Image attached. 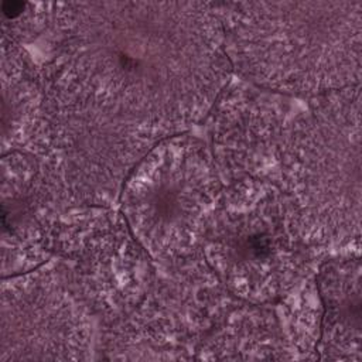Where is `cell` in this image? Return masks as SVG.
Returning <instances> with one entry per match:
<instances>
[{"mask_svg":"<svg viewBox=\"0 0 362 362\" xmlns=\"http://www.w3.org/2000/svg\"><path fill=\"white\" fill-rule=\"evenodd\" d=\"M45 99L95 110L154 139L198 122L229 75L215 3H55Z\"/></svg>","mask_w":362,"mask_h":362,"instance_id":"6da1fadb","label":"cell"},{"mask_svg":"<svg viewBox=\"0 0 362 362\" xmlns=\"http://www.w3.org/2000/svg\"><path fill=\"white\" fill-rule=\"evenodd\" d=\"M307 245L288 195L252 177L221 195L201 242L216 279L253 304L280 300L294 287L305 267Z\"/></svg>","mask_w":362,"mask_h":362,"instance_id":"3957f363","label":"cell"},{"mask_svg":"<svg viewBox=\"0 0 362 362\" xmlns=\"http://www.w3.org/2000/svg\"><path fill=\"white\" fill-rule=\"evenodd\" d=\"M221 201L215 158L195 137L154 144L123 182L122 211L132 233L154 259L191 256Z\"/></svg>","mask_w":362,"mask_h":362,"instance_id":"5b68a950","label":"cell"},{"mask_svg":"<svg viewBox=\"0 0 362 362\" xmlns=\"http://www.w3.org/2000/svg\"><path fill=\"white\" fill-rule=\"evenodd\" d=\"M235 103L233 99H225L216 123L214 127L238 129L230 130H214V153L219 158L222 165L238 170V167L247 168L257 167L266 156H274L277 140H281V117L276 113L274 106H269L270 99L264 98L259 105V96L252 95L247 99L242 98V102Z\"/></svg>","mask_w":362,"mask_h":362,"instance_id":"ba28073f","label":"cell"},{"mask_svg":"<svg viewBox=\"0 0 362 362\" xmlns=\"http://www.w3.org/2000/svg\"><path fill=\"white\" fill-rule=\"evenodd\" d=\"M85 305L55 270L37 267L4 279L0 361L85 358L90 338Z\"/></svg>","mask_w":362,"mask_h":362,"instance_id":"8992f818","label":"cell"},{"mask_svg":"<svg viewBox=\"0 0 362 362\" xmlns=\"http://www.w3.org/2000/svg\"><path fill=\"white\" fill-rule=\"evenodd\" d=\"M96 211L54 229L51 247L74 262L75 293L96 311L126 313L147 294L146 249L127 222ZM148 255V253H147Z\"/></svg>","mask_w":362,"mask_h":362,"instance_id":"52a82bcc","label":"cell"},{"mask_svg":"<svg viewBox=\"0 0 362 362\" xmlns=\"http://www.w3.org/2000/svg\"><path fill=\"white\" fill-rule=\"evenodd\" d=\"M281 174L308 243L359 236V92L325 96L296 120L281 147Z\"/></svg>","mask_w":362,"mask_h":362,"instance_id":"277c9868","label":"cell"},{"mask_svg":"<svg viewBox=\"0 0 362 362\" xmlns=\"http://www.w3.org/2000/svg\"><path fill=\"white\" fill-rule=\"evenodd\" d=\"M3 153L33 139L44 106L41 83L31 59L18 42L1 38Z\"/></svg>","mask_w":362,"mask_h":362,"instance_id":"30bf717a","label":"cell"},{"mask_svg":"<svg viewBox=\"0 0 362 362\" xmlns=\"http://www.w3.org/2000/svg\"><path fill=\"white\" fill-rule=\"evenodd\" d=\"M324 305L320 352L325 358H351L361 348V264L358 259L331 260L315 277Z\"/></svg>","mask_w":362,"mask_h":362,"instance_id":"9c48e42d","label":"cell"},{"mask_svg":"<svg viewBox=\"0 0 362 362\" xmlns=\"http://www.w3.org/2000/svg\"><path fill=\"white\" fill-rule=\"evenodd\" d=\"M0 10L3 35L18 42L38 34L54 21L55 3L3 1Z\"/></svg>","mask_w":362,"mask_h":362,"instance_id":"8fae6325","label":"cell"},{"mask_svg":"<svg viewBox=\"0 0 362 362\" xmlns=\"http://www.w3.org/2000/svg\"><path fill=\"white\" fill-rule=\"evenodd\" d=\"M215 6L230 65L256 85L313 95L359 81L362 1Z\"/></svg>","mask_w":362,"mask_h":362,"instance_id":"7a4b0ae2","label":"cell"}]
</instances>
